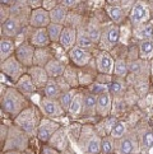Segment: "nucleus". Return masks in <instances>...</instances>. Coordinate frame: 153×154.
<instances>
[{
    "label": "nucleus",
    "mask_w": 153,
    "mask_h": 154,
    "mask_svg": "<svg viewBox=\"0 0 153 154\" xmlns=\"http://www.w3.org/2000/svg\"><path fill=\"white\" fill-rule=\"evenodd\" d=\"M2 108L10 116L17 117L24 108H27L26 96L20 93L17 88L8 87L5 89V93L2 94Z\"/></svg>",
    "instance_id": "nucleus-1"
},
{
    "label": "nucleus",
    "mask_w": 153,
    "mask_h": 154,
    "mask_svg": "<svg viewBox=\"0 0 153 154\" xmlns=\"http://www.w3.org/2000/svg\"><path fill=\"white\" fill-rule=\"evenodd\" d=\"M102 137L98 135L97 129L92 126H84L80 130L79 146L84 154H98L101 152Z\"/></svg>",
    "instance_id": "nucleus-2"
},
{
    "label": "nucleus",
    "mask_w": 153,
    "mask_h": 154,
    "mask_svg": "<svg viewBox=\"0 0 153 154\" xmlns=\"http://www.w3.org/2000/svg\"><path fill=\"white\" fill-rule=\"evenodd\" d=\"M28 134L24 130H22L18 126H12L9 128L7 139L3 144L4 152L8 150H24L28 145Z\"/></svg>",
    "instance_id": "nucleus-3"
},
{
    "label": "nucleus",
    "mask_w": 153,
    "mask_h": 154,
    "mask_svg": "<svg viewBox=\"0 0 153 154\" xmlns=\"http://www.w3.org/2000/svg\"><path fill=\"white\" fill-rule=\"evenodd\" d=\"M14 124L22 130H24L28 136H35L37 134V111L35 107H27L17 117H14Z\"/></svg>",
    "instance_id": "nucleus-4"
},
{
    "label": "nucleus",
    "mask_w": 153,
    "mask_h": 154,
    "mask_svg": "<svg viewBox=\"0 0 153 154\" xmlns=\"http://www.w3.org/2000/svg\"><path fill=\"white\" fill-rule=\"evenodd\" d=\"M149 17H151V10L148 3L145 0H136L133 4L129 14V19L132 26L134 28H138V27L145 24Z\"/></svg>",
    "instance_id": "nucleus-5"
},
{
    "label": "nucleus",
    "mask_w": 153,
    "mask_h": 154,
    "mask_svg": "<svg viewBox=\"0 0 153 154\" xmlns=\"http://www.w3.org/2000/svg\"><path fill=\"white\" fill-rule=\"evenodd\" d=\"M0 70H2L3 74H5L10 80L15 82V83L27 73V68L18 61L15 55L2 61V64H0Z\"/></svg>",
    "instance_id": "nucleus-6"
},
{
    "label": "nucleus",
    "mask_w": 153,
    "mask_h": 154,
    "mask_svg": "<svg viewBox=\"0 0 153 154\" xmlns=\"http://www.w3.org/2000/svg\"><path fill=\"white\" fill-rule=\"evenodd\" d=\"M119 40H120V27L115 23H111L102 29L101 40L98 45H100V48L102 51H110L119 42Z\"/></svg>",
    "instance_id": "nucleus-7"
},
{
    "label": "nucleus",
    "mask_w": 153,
    "mask_h": 154,
    "mask_svg": "<svg viewBox=\"0 0 153 154\" xmlns=\"http://www.w3.org/2000/svg\"><path fill=\"white\" fill-rule=\"evenodd\" d=\"M35 52H36V47L32 45L31 42H22L20 45L15 48L14 55H15V57L18 59V61L28 69L31 66H33Z\"/></svg>",
    "instance_id": "nucleus-8"
},
{
    "label": "nucleus",
    "mask_w": 153,
    "mask_h": 154,
    "mask_svg": "<svg viewBox=\"0 0 153 154\" xmlns=\"http://www.w3.org/2000/svg\"><path fill=\"white\" fill-rule=\"evenodd\" d=\"M40 109L47 117H60L65 113V109L60 104L59 100H52L48 97H43L40 100Z\"/></svg>",
    "instance_id": "nucleus-9"
},
{
    "label": "nucleus",
    "mask_w": 153,
    "mask_h": 154,
    "mask_svg": "<svg viewBox=\"0 0 153 154\" xmlns=\"http://www.w3.org/2000/svg\"><path fill=\"white\" fill-rule=\"evenodd\" d=\"M60 129V125L51 119H42L37 128V137L43 143H48L52 135Z\"/></svg>",
    "instance_id": "nucleus-10"
},
{
    "label": "nucleus",
    "mask_w": 153,
    "mask_h": 154,
    "mask_svg": "<svg viewBox=\"0 0 153 154\" xmlns=\"http://www.w3.org/2000/svg\"><path fill=\"white\" fill-rule=\"evenodd\" d=\"M51 23L50 12L46 9L37 8L32 9L30 13V26L33 28H46V27Z\"/></svg>",
    "instance_id": "nucleus-11"
},
{
    "label": "nucleus",
    "mask_w": 153,
    "mask_h": 154,
    "mask_svg": "<svg viewBox=\"0 0 153 154\" xmlns=\"http://www.w3.org/2000/svg\"><path fill=\"white\" fill-rule=\"evenodd\" d=\"M114 66L115 61L108 51H101L96 56V68L101 74L110 75L111 73H114Z\"/></svg>",
    "instance_id": "nucleus-12"
},
{
    "label": "nucleus",
    "mask_w": 153,
    "mask_h": 154,
    "mask_svg": "<svg viewBox=\"0 0 153 154\" xmlns=\"http://www.w3.org/2000/svg\"><path fill=\"white\" fill-rule=\"evenodd\" d=\"M69 57L70 60L79 68H84L89 64V61L92 60V54L87 50H83L79 46H74L72 50L69 51Z\"/></svg>",
    "instance_id": "nucleus-13"
},
{
    "label": "nucleus",
    "mask_w": 153,
    "mask_h": 154,
    "mask_svg": "<svg viewBox=\"0 0 153 154\" xmlns=\"http://www.w3.org/2000/svg\"><path fill=\"white\" fill-rule=\"evenodd\" d=\"M27 73L31 75V78L35 82L37 88H42L43 89V88L46 87V84L48 83V80H50V75L47 74L46 69L42 66H36V65H33V66L27 69Z\"/></svg>",
    "instance_id": "nucleus-14"
},
{
    "label": "nucleus",
    "mask_w": 153,
    "mask_h": 154,
    "mask_svg": "<svg viewBox=\"0 0 153 154\" xmlns=\"http://www.w3.org/2000/svg\"><path fill=\"white\" fill-rule=\"evenodd\" d=\"M22 29V23H20V19L17 17H10L2 23V35L4 37H15Z\"/></svg>",
    "instance_id": "nucleus-15"
},
{
    "label": "nucleus",
    "mask_w": 153,
    "mask_h": 154,
    "mask_svg": "<svg viewBox=\"0 0 153 154\" xmlns=\"http://www.w3.org/2000/svg\"><path fill=\"white\" fill-rule=\"evenodd\" d=\"M76 36H78V31H76V28L65 26L64 29H63L61 37H60L59 43L61 45L63 48L70 51L76 45Z\"/></svg>",
    "instance_id": "nucleus-16"
},
{
    "label": "nucleus",
    "mask_w": 153,
    "mask_h": 154,
    "mask_svg": "<svg viewBox=\"0 0 153 154\" xmlns=\"http://www.w3.org/2000/svg\"><path fill=\"white\" fill-rule=\"evenodd\" d=\"M111 104H112V98L110 92L100 94L97 97V106H96L97 115H100L101 117H107L111 111Z\"/></svg>",
    "instance_id": "nucleus-17"
},
{
    "label": "nucleus",
    "mask_w": 153,
    "mask_h": 154,
    "mask_svg": "<svg viewBox=\"0 0 153 154\" xmlns=\"http://www.w3.org/2000/svg\"><path fill=\"white\" fill-rule=\"evenodd\" d=\"M15 88L20 92V93H23L24 96H31V94H33V93L36 92L37 89V87L35 84V82L32 80L31 78V75L28 73H26L22 78L15 83Z\"/></svg>",
    "instance_id": "nucleus-18"
},
{
    "label": "nucleus",
    "mask_w": 153,
    "mask_h": 154,
    "mask_svg": "<svg viewBox=\"0 0 153 154\" xmlns=\"http://www.w3.org/2000/svg\"><path fill=\"white\" fill-rule=\"evenodd\" d=\"M48 145L54 149H58V150H65L67 149V145H68V136H67V131L64 129L60 128L55 134L52 135V137L47 143Z\"/></svg>",
    "instance_id": "nucleus-19"
},
{
    "label": "nucleus",
    "mask_w": 153,
    "mask_h": 154,
    "mask_svg": "<svg viewBox=\"0 0 153 154\" xmlns=\"http://www.w3.org/2000/svg\"><path fill=\"white\" fill-rule=\"evenodd\" d=\"M138 150V144L133 136H123L117 143L119 154H134Z\"/></svg>",
    "instance_id": "nucleus-20"
},
{
    "label": "nucleus",
    "mask_w": 153,
    "mask_h": 154,
    "mask_svg": "<svg viewBox=\"0 0 153 154\" xmlns=\"http://www.w3.org/2000/svg\"><path fill=\"white\" fill-rule=\"evenodd\" d=\"M50 42H51V40H50V36H48L46 28H36L33 35L31 37V43L36 48L47 47Z\"/></svg>",
    "instance_id": "nucleus-21"
},
{
    "label": "nucleus",
    "mask_w": 153,
    "mask_h": 154,
    "mask_svg": "<svg viewBox=\"0 0 153 154\" xmlns=\"http://www.w3.org/2000/svg\"><path fill=\"white\" fill-rule=\"evenodd\" d=\"M52 59H54V57H52V54L50 52V50H48V48H46V47L36 48L33 65H36V66H42V68H45Z\"/></svg>",
    "instance_id": "nucleus-22"
},
{
    "label": "nucleus",
    "mask_w": 153,
    "mask_h": 154,
    "mask_svg": "<svg viewBox=\"0 0 153 154\" xmlns=\"http://www.w3.org/2000/svg\"><path fill=\"white\" fill-rule=\"evenodd\" d=\"M68 8L64 7L63 4H58L52 10H50V18L52 23H58V24H64L67 22L68 18Z\"/></svg>",
    "instance_id": "nucleus-23"
},
{
    "label": "nucleus",
    "mask_w": 153,
    "mask_h": 154,
    "mask_svg": "<svg viewBox=\"0 0 153 154\" xmlns=\"http://www.w3.org/2000/svg\"><path fill=\"white\" fill-rule=\"evenodd\" d=\"M45 69L47 71V74L50 75V78H60V76L64 75V71L67 69V66H65L60 60L52 59L45 66Z\"/></svg>",
    "instance_id": "nucleus-24"
},
{
    "label": "nucleus",
    "mask_w": 153,
    "mask_h": 154,
    "mask_svg": "<svg viewBox=\"0 0 153 154\" xmlns=\"http://www.w3.org/2000/svg\"><path fill=\"white\" fill-rule=\"evenodd\" d=\"M43 93H45V97L52 98V100H59L60 96L63 94V89H61V87L59 85L58 80L50 78L48 83L43 88Z\"/></svg>",
    "instance_id": "nucleus-25"
},
{
    "label": "nucleus",
    "mask_w": 153,
    "mask_h": 154,
    "mask_svg": "<svg viewBox=\"0 0 153 154\" xmlns=\"http://www.w3.org/2000/svg\"><path fill=\"white\" fill-rule=\"evenodd\" d=\"M106 10L110 18L112 20V23L120 26L125 19V14H124V9L121 5H107Z\"/></svg>",
    "instance_id": "nucleus-26"
},
{
    "label": "nucleus",
    "mask_w": 153,
    "mask_h": 154,
    "mask_svg": "<svg viewBox=\"0 0 153 154\" xmlns=\"http://www.w3.org/2000/svg\"><path fill=\"white\" fill-rule=\"evenodd\" d=\"M15 48L17 47L14 46V43L10 40L2 38V41H0V61H4L8 57L13 56L15 52Z\"/></svg>",
    "instance_id": "nucleus-27"
},
{
    "label": "nucleus",
    "mask_w": 153,
    "mask_h": 154,
    "mask_svg": "<svg viewBox=\"0 0 153 154\" xmlns=\"http://www.w3.org/2000/svg\"><path fill=\"white\" fill-rule=\"evenodd\" d=\"M96 106H97V96L92 94V93H87L83 96V111L86 115H97L96 112Z\"/></svg>",
    "instance_id": "nucleus-28"
},
{
    "label": "nucleus",
    "mask_w": 153,
    "mask_h": 154,
    "mask_svg": "<svg viewBox=\"0 0 153 154\" xmlns=\"http://www.w3.org/2000/svg\"><path fill=\"white\" fill-rule=\"evenodd\" d=\"M86 32L88 33V36L91 37V40L93 41V43H100V40H101V35H102V29L98 22L96 19H91L88 26H87V29Z\"/></svg>",
    "instance_id": "nucleus-29"
},
{
    "label": "nucleus",
    "mask_w": 153,
    "mask_h": 154,
    "mask_svg": "<svg viewBox=\"0 0 153 154\" xmlns=\"http://www.w3.org/2000/svg\"><path fill=\"white\" fill-rule=\"evenodd\" d=\"M76 46H79L80 48L87 51H92L95 43L91 40V37L88 36V33L84 29H78V36H76Z\"/></svg>",
    "instance_id": "nucleus-30"
},
{
    "label": "nucleus",
    "mask_w": 153,
    "mask_h": 154,
    "mask_svg": "<svg viewBox=\"0 0 153 154\" xmlns=\"http://www.w3.org/2000/svg\"><path fill=\"white\" fill-rule=\"evenodd\" d=\"M83 96L84 94H82V93H76L75 94L74 100H73L72 104H70V107L68 109V112L72 117L79 116V115L83 112Z\"/></svg>",
    "instance_id": "nucleus-31"
},
{
    "label": "nucleus",
    "mask_w": 153,
    "mask_h": 154,
    "mask_svg": "<svg viewBox=\"0 0 153 154\" xmlns=\"http://www.w3.org/2000/svg\"><path fill=\"white\" fill-rule=\"evenodd\" d=\"M152 36H153V26L149 23H145L143 26L138 27V28H134V37L136 40L145 41L152 38Z\"/></svg>",
    "instance_id": "nucleus-32"
},
{
    "label": "nucleus",
    "mask_w": 153,
    "mask_h": 154,
    "mask_svg": "<svg viewBox=\"0 0 153 154\" xmlns=\"http://www.w3.org/2000/svg\"><path fill=\"white\" fill-rule=\"evenodd\" d=\"M63 78L69 84L70 88H75L79 84V74H78V70H76L75 68L67 66V69H65V71H64Z\"/></svg>",
    "instance_id": "nucleus-33"
},
{
    "label": "nucleus",
    "mask_w": 153,
    "mask_h": 154,
    "mask_svg": "<svg viewBox=\"0 0 153 154\" xmlns=\"http://www.w3.org/2000/svg\"><path fill=\"white\" fill-rule=\"evenodd\" d=\"M139 56L142 60H148L153 56V40L142 41L139 45Z\"/></svg>",
    "instance_id": "nucleus-34"
},
{
    "label": "nucleus",
    "mask_w": 153,
    "mask_h": 154,
    "mask_svg": "<svg viewBox=\"0 0 153 154\" xmlns=\"http://www.w3.org/2000/svg\"><path fill=\"white\" fill-rule=\"evenodd\" d=\"M47 29V33L50 36V40L51 42H59L60 41V37H61L63 33V29H64V26L63 24H58V23H51L46 27Z\"/></svg>",
    "instance_id": "nucleus-35"
},
{
    "label": "nucleus",
    "mask_w": 153,
    "mask_h": 154,
    "mask_svg": "<svg viewBox=\"0 0 153 154\" xmlns=\"http://www.w3.org/2000/svg\"><path fill=\"white\" fill-rule=\"evenodd\" d=\"M75 94H76V89H75V88H73V89H70V91L64 92L63 94L60 96L59 102H60V104L63 106V108L65 109V111H68V109H69V107H70V104H72Z\"/></svg>",
    "instance_id": "nucleus-36"
},
{
    "label": "nucleus",
    "mask_w": 153,
    "mask_h": 154,
    "mask_svg": "<svg viewBox=\"0 0 153 154\" xmlns=\"http://www.w3.org/2000/svg\"><path fill=\"white\" fill-rule=\"evenodd\" d=\"M125 133H126V126H125V124L124 122H115L111 129L110 136L114 137V139H121L123 136H125Z\"/></svg>",
    "instance_id": "nucleus-37"
},
{
    "label": "nucleus",
    "mask_w": 153,
    "mask_h": 154,
    "mask_svg": "<svg viewBox=\"0 0 153 154\" xmlns=\"http://www.w3.org/2000/svg\"><path fill=\"white\" fill-rule=\"evenodd\" d=\"M114 73L117 76H120V78H124L128 73V64L121 59L116 60L115 61V66H114Z\"/></svg>",
    "instance_id": "nucleus-38"
},
{
    "label": "nucleus",
    "mask_w": 153,
    "mask_h": 154,
    "mask_svg": "<svg viewBox=\"0 0 153 154\" xmlns=\"http://www.w3.org/2000/svg\"><path fill=\"white\" fill-rule=\"evenodd\" d=\"M101 153L102 154H114V144H112V139L108 137L107 135L105 137H102V143H101Z\"/></svg>",
    "instance_id": "nucleus-39"
},
{
    "label": "nucleus",
    "mask_w": 153,
    "mask_h": 154,
    "mask_svg": "<svg viewBox=\"0 0 153 154\" xmlns=\"http://www.w3.org/2000/svg\"><path fill=\"white\" fill-rule=\"evenodd\" d=\"M153 145V133L152 131H147V133L142 136V148L148 150Z\"/></svg>",
    "instance_id": "nucleus-40"
},
{
    "label": "nucleus",
    "mask_w": 153,
    "mask_h": 154,
    "mask_svg": "<svg viewBox=\"0 0 153 154\" xmlns=\"http://www.w3.org/2000/svg\"><path fill=\"white\" fill-rule=\"evenodd\" d=\"M108 92L107 89V85L106 84H102V83H95L91 85V93L95 96H100V94H103V93Z\"/></svg>",
    "instance_id": "nucleus-41"
},
{
    "label": "nucleus",
    "mask_w": 153,
    "mask_h": 154,
    "mask_svg": "<svg viewBox=\"0 0 153 154\" xmlns=\"http://www.w3.org/2000/svg\"><path fill=\"white\" fill-rule=\"evenodd\" d=\"M58 4H60L58 0H43L42 2V8L50 12V10H52Z\"/></svg>",
    "instance_id": "nucleus-42"
},
{
    "label": "nucleus",
    "mask_w": 153,
    "mask_h": 154,
    "mask_svg": "<svg viewBox=\"0 0 153 154\" xmlns=\"http://www.w3.org/2000/svg\"><path fill=\"white\" fill-rule=\"evenodd\" d=\"M42 2L43 0H26V4H27V7H30L31 10H32V9L41 8L42 7Z\"/></svg>",
    "instance_id": "nucleus-43"
},
{
    "label": "nucleus",
    "mask_w": 153,
    "mask_h": 154,
    "mask_svg": "<svg viewBox=\"0 0 153 154\" xmlns=\"http://www.w3.org/2000/svg\"><path fill=\"white\" fill-rule=\"evenodd\" d=\"M123 91H124V85L120 83V82H119V83H114L111 85V92L115 93V94H120Z\"/></svg>",
    "instance_id": "nucleus-44"
},
{
    "label": "nucleus",
    "mask_w": 153,
    "mask_h": 154,
    "mask_svg": "<svg viewBox=\"0 0 153 154\" xmlns=\"http://www.w3.org/2000/svg\"><path fill=\"white\" fill-rule=\"evenodd\" d=\"M78 3H79V0H60V4H63L64 7H67L68 9L69 8H74Z\"/></svg>",
    "instance_id": "nucleus-45"
},
{
    "label": "nucleus",
    "mask_w": 153,
    "mask_h": 154,
    "mask_svg": "<svg viewBox=\"0 0 153 154\" xmlns=\"http://www.w3.org/2000/svg\"><path fill=\"white\" fill-rule=\"evenodd\" d=\"M0 2H2V5H5V7H10L14 4V0H0Z\"/></svg>",
    "instance_id": "nucleus-46"
},
{
    "label": "nucleus",
    "mask_w": 153,
    "mask_h": 154,
    "mask_svg": "<svg viewBox=\"0 0 153 154\" xmlns=\"http://www.w3.org/2000/svg\"><path fill=\"white\" fill-rule=\"evenodd\" d=\"M108 5H120L121 0H106Z\"/></svg>",
    "instance_id": "nucleus-47"
},
{
    "label": "nucleus",
    "mask_w": 153,
    "mask_h": 154,
    "mask_svg": "<svg viewBox=\"0 0 153 154\" xmlns=\"http://www.w3.org/2000/svg\"><path fill=\"white\" fill-rule=\"evenodd\" d=\"M5 154H22L19 150H8L5 152Z\"/></svg>",
    "instance_id": "nucleus-48"
},
{
    "label": "nucleus",
    "mask_w": 153,
    "mask_h": 154,
    "mask_svg": "<svg viewBox=\"0 0 153 154\" xmlns=\"http://www.w3.org/2000/svg\"><path fill=\"white\" fill-rule=\"evenodd\" d=\"M152 68H153V65H152Z\"/></svg>",
    "instance_id": "nucleus-49"
}]
</instances>
